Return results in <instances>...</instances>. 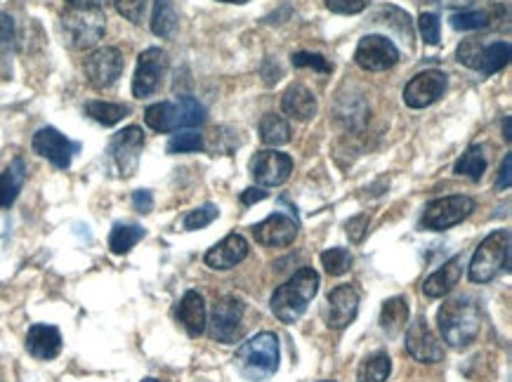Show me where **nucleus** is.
Here are the masks:
<instances>
[{
	"label": "nucleus",
	"instance_id": "obj_12",
	"mask_svg": "<svg viewBox=\"0 0 512 382\" xmlns=\"http://www.w3.org/2000/svg\"><path fill=\"white\" fill-rule=\"evenodd\" d=\"M446 85H449V78H446L444 71L430 69L423 71V74L413 76L404 88V102L409 109H425L430 104H435L439 97H444Z\"/></svg>",
	"mask_w": 512,
	"mask_h": 382
},
{
	"label": "nucleus",
	"instance_id": "obj_37",
	"mask_svg": "<svg viewBox=\"0 0 512 382\" xmlns=\"http://www.w3.org/2000/svg\"><path fill=\"white\" fill-rule=\"evenodd\" d=\"M489 24V15L487 12H461V15L451 17V26L456 31H475V29H484Z\"/></svg>",
	"mask_w": 512,
	"mask_h": 382
},
{
	"label": "nucleus",
	"instance_id": "obj_39",
	"mask_svg": "<svg viewBox=\"0 0 512 382\" xmlns=\"http://www.w3.org/2000/svg\"><path fill=\"white\" fill-rule=\"evenodd\" d=\"M118 15L126 17L128 22L140 24L144 19V12H147V0H114Z\"/></svg>",
	"mask_w": 512,
	"mask_h": 382
},
{
	"label": "nucleus",
	"instance_id": "obj_27",
	"mask_svg": "<svg viewBox=\"0 0 512 382\" xmlns=\"http://www.w3.org/2000/svg\"><path fill=\"white\" fill-rule=\"evenodd\" d=\"M454 173L461 175V177H470L472 182L482 180L484 173H487V156H484V149L479 147V144H475V147H470L456 161Z\"/></svg>",
	"mask_w": 512,
	"mask_h": 382
},
{
	"label": "nucleus",
	"instance_id": "obj_49",
	"mask_svg": "<svg viewBox=\"0 0 512 382\" xmlns=\"http://www.w3.org/2000/svg\"><path fill=\"white\" fill-rule=\"evenodd\" d=\"M510 121H512L510 116H505V118H503V137H505V142H512V133H510Z\"/></svg>",
	"mask_w": 512,
	"mask_h": 382
},
{
	"label": "nucleus",
	"instance_id": "obj_42",
	"mask_svg": "<svg viewBox=\"0 0 512 382\" xmlns=\"http://www.w3.org/2000/svg\"><path fill=\"white\" fill-rule=\"evenodd\" d=\"M482 41H465L458 45V62L465 64V67L475 69L477 71V64H479V55H482Z\"/></svg>",
	"mask_w": 512,
	"mask_h": 382
},
{
	"label": "nucleus",
	"instance_id": "obj_15",
	"mask_svg": "<svg viewBox=\"0 0 512 382\" xmlns=\"http://www.w3.org/2000/svg\"><path fill=\"white\" fill-rule=\"evenodd\" d=\"M31 144H34V151L38 156L48 158L52 166L59 170H67L71 161H74V156L78 154V149H81V144L71 142L67 135H62L55 128H41L34 135V142Z\"/></svg>",
	"mask_w": 512,
	"mask_h": 382
},
{
	"label": "nucleus",
	"instance_id": "obj_36",
	"mask_svg": "<svg viewBox=\"0 0 512 382\" xmlns=\"http://www.w3.org/2000/svg\"><path fill=\"white\" fill-rule=\"evenodd\" d=\"M203 149V137L199 133H180L173 135L168 142V154H194Z\"/></svg>",
	"mask_w": 512,
	"mask_h": 382
},
{
	"label": "nucleus",
	"instance_id": "obj_34",
	"mask_svg": "<svg viewBox=\"0 0 512 382\" xmlns=\"http://www.w3.org/2000/svg\"><path fill=\"white\" fill-rule=\"evenodd\" d=\"M218 215H220V210L215 208L213 203H206V206L189 210L187 217H185V222H182V227H185L187 232H196V229L208 227L210 222L218 220Z\"/></svg>",
	"mask_w": 512,
	"mask_h": 382
},
{
	"label": "nucleus",
	"instance_id": "obj_22",
	"mask_svg": "<svg viewBox=\"0 0 512 382\" xmlns=\"http://www.w3.org/2000/svg\"><path fill=\"white\" fill-rule=\"evenodd\" d=\"M281 109H284L286 116L295 118V121L307 123L317 116L319 104H317V97H314L305 85L293 83L288 85L284 97H281Z\"/></svg>",
	"mask_w": 512,
	"mask_h": 382
},
{
	"label": "nucleus",
	"instance_id": "obj_38",
	"mask_svg": "<svg viewBox=\"0 0 512 382\" xmlns=\"http://www.w3.org/2000/svg\"><path fill=\"white\" fill-rule=\"evenodd\" d=\"M418 29L420 36H423L425 45H437L439 43V31H442V24H439V17L435 12H423L418 17Z\"/></svg>",
	"mask_w": 512,
	"mask_h": 382
},
{
	"label": "nucleus",
	"instance_id": "obj_29",
	"mask_svg": "<svg viewBox=\"0 0 512 382\" xmlns=\"http://www.w3.org/2000/svg\"><path fill=\"white\" fill-rule=\"evenodd\" d=\"M85 114H88L93 121H97L100 125H107V128H111V125L121 123L123 118H126L130 114V109L126 107V104H114V102H88L85 104Z\"/></svg>",
	"mask_w": 512,
	"mask_h": 382
},
{
	"label": "nucleus",
	"instance_id": "obj_26",
	"mask_svg": "<svg viewBox=\"0 0 512 382\" xmlns=\"http://www.w3.org/2000/svg\"><path fill=\"white\" fill-rule=\"evenodd\" d=\"M260 140L272 149L281 147V144H288V142H291V125H288L286 118H281L277 114L262 116Z\"/></svg>",
	"mask_w": 512,
	"mask_h": 382
},
{
	"label": "nucleus",
	"instance_id": "obj_8",
	"mask_svg": "<svg viewBox=\"0 0 512 382\" xmlns=\"http://www.w3.org/2000/svg\"><path fill=\"white\" fill-rule=\"evenodd\" d=\"M144 147V133L137 125H128L121 133L114 135L109 142V161L118 177H133L140 166V156Z\"/></svg>",
	"mask_w": 512,
	"mask_h": 382
},
{
	"label": "nucleus",
	"instance_id": "obj_45",
	"mask_svg": "<svg viewBox=\"0 0 512 382\" xmlns=\"http://www.w3.org/2000/svg\"><path fill=\"white\" fill-rule=\"evenodd\" d=\"M510 166H512V154H505L503 166H501V175H498V189H510V184H512Z\"/></svg>",
	"mask_w": 512,
	"mask_h": 382
},
{
	"label": "nucleus",
	"instance_id": "obj_17",
	"mask_svg": "<svg viewBox=\"0 0 512 382\" xmlns=\"http://www.w3.org/2000/svg\"><path fill=\"white\" fill-rule=\"evenodd\" d=\"M251 232H253V239L258 241L260 246L286 248V246H291V243L295 241V236H298V222L284 213H274V215H269L267 220L258 222Z\"/></svg>",
	"mask_w": 512,
	"mask_h": 382
},
{
	"label": "nucleus",
	"instance_id": "obj_43",
	"mask_svg": "<svg viewBox=\"0 0 512 382\" xmlns=\"http://www.w3.org/2000/svg\"><path fill=\"white\" fill-rule=\"evenodd\" d=\"M366 229H369V217L366 215H357L347 222V236H350L354 243H359L361 239H364Z\"/></svg>",
	"mask_w": 512,
	"mask_h": 382
},
{
	"label": "nucleus",
	"instance_id": "obj_20",
	"mask_svg": "<svg viewBox=\"0 0 512 382\" xmlns=\"http://www.w3.org/2000/svg\"><path fill=\"white\" fill-rule=\"evenodd\" d=\"M26 349L34 359L50 361L62 352V333L59 328L48 324H36L26 333Z\"/></svg>",
	"mask_w": 512,
	"mask_h": 382
},
{
	"label": "nucleus",
	"instance_id": "obj_33",
	"mask_svg": "<svg viewBox=\"0 0 512 382\" xmlns=\"http://www.w3.org/2000/svg\"><path fill=\"white\" fill-rule=\"evenodd\" d=\"M321 265L331 276H343L352 267V253L347 248H328L321 253Z\"/></svg>",
	"mask_w": 512,
	"mask_h": 382
},
{
	"label": "nucleus",
	"instance_id": "obj_40",
	"mask_svg": "<svg viewBox=\"0 0 512 382\" xmlns=\"http://www.w3.org/2000/svg\"><path fill=\"white\" fill-rule=\"evenodd\" d=\"M17 43L15 19L8 12H0V52H10Z\"/></svg>",
	"mask_w": 512,
	"mask_h": 382
},
{
	"label": "nucleus",
	"instance_id": "obj_48",
	"mask_svg": "<svg viewBox=\"0 0 512 382\" xmlns=\"http://www.w3.org/2000/svg\"><path fill=\"white\" fill-rule=\"evenodd\" d=\"M432 3L442 5V8H451V10H463V8H470L475 0H432Z\"/></svg>",
	"mask_w": 512,
	"mask_h": 382
},
{
	"label": "nucleus",
	"instance_id": "obj_47",
	"mask_svg": "<svg viewBox=\"0 0 512 382\" xmlns=\"http://www.w3.org/2000/svg\"><path fill=\"white\" fill-rule=\"evenodd\" d=\"M69 8H97L102 10L109 0H67Z\"/></svg>",
	"mask_w": 512,
	"mask_h": 382
},
{
	"label": "nucleus",
	"instance_id": "obj_1",
	"mask_svg": "<svg viewBox=\"0 0 512 382\" xmlns=\"http://www.w3.org/2000/svg\"><path fill=\"white\" fill-rule=\"evenodd\" d=\"M439 333L451 349H468L482 333V309L470 298L446 300L437 314Z\"/></svg>",
	"mask_w": 512,
	"mask_h": 382
},
{
	"label": "nucleus",
	"instance_id": "obj_24",
	"mask_svg": "<svg viewBox=\"0 0 512 382\" xmlns=\"http://www.w3.org/2000/svg\"><path fill=\"white\" fill-rule=\"evenodd\" d=\"M26 166L22 158H15L8 168L0 173V208H10L17 201L19 191H22Z\"/></svg>",
	"mask_w": 512,
	"mask_h": 382
},
{
	"label": "nucleus",
	"instance_id": "obj_28",
	"mask_svg": "<svg viewBox=\"0 0 512 382\" xmlns=\"http://www.w3.org/2000/svg\"><path fill=\"white\" fill-rule=\"evenodd\" d=\"M510 59V43H489L482 45V55H479L477 71L484 76H494L501 71Z\"/></svg>",
	"mask_w": 512,
	"mask_h": 382
},
{
	"label": "nucleus",
	"instance_id": "obj_18",
	"mask_svg": "<svg viewBox=\"0 0 512 382\" xmlns=\"http://www.w3.org/2000/svg\"><path fill=\"white\" fill-rule=\"evenodd\" d=\"M359 312V293L354 291L350 283H343V286L333 288L331 295H328V326L336 328V331H343L357 319Z\"/></svg>",
	"mask_w": 512,
	"mask_h": 382
},
{
	"label": "nucleus",
	"instance_id": "obj_46",
	"mask_svg": "<svg viewBox=\"0 0 512 382\" xmlns=\"http://www.w3.org/2000/svg\"><path fill=\"white\" fill-rule=\"evenodd\" d=\"M262 199H267V191L265 189L251 187V189H246L244 194H241V203H244V206H253V203H258Z\"/></svg>",
	"mask_w": 512,
	"mask_h": 382
},
{
	"label": "nucleus",
	"instance_id": "obj_23",
	"mask_svg": "<svg viewBox=\"0 0 512 382\" xmlns=\"http://www.w3.org/2000/svg\"><path fill=\"white\" fill-rule=\"evenodd\" d=\"M177 321L185 326L189 338H199L206 331V305H203V298L196 291H187L185 298L177 305Z\"/></svg>",
	"mask_w": 512,
	"mask_h": 382
},
{
	"label": "nucleus",
	"instance_id": "obj_2",
	"mask_svg": "<svg viewBox=\"0 0 512 382\" xmlns=\"http://www.w3.org/2000/svg\"><path fill=\"white\" fill-rule=\"evenodd\" d=\"M319 293V274L312 267L298 269L284 286L274 291L269 307L281 324H295L307 312L314 295Z\"/></svg>",
	"mask_w": 512,
	"mask_h": 382
},
{
	"label": "nucleus",
	"instance_id": "obj_51",
	"mask_svg": "<svg viewBox=\"0 0 512 382\" xmlns=\"http://www.w3.org/2000/svg\"><path fill=\"white\" fill-rule=\"evenodd\" d=\"M142 382H161V380H156V378H147V380H142Z\"/></svg>",
	"mask_w": 512,
	"mask_h": 382
},
{
	"label": "nucleus",
	"instance_id": "obj_16",
	"mask_svg": "<svg viewBox=\"0 0 512 382\" xmlns=\"http://www.w3.org/2000/svg\"><path fill=\"white\" fill-rule=\"evenodd\" d=\"M406 349L420 364H437V361L444 359V347L439 345L435 333L430 331L425 316H418L406 331Z\"/></svg>",
	"mask_w": 512,
	"mask_h": 382
},
{
	"label": "nucleus",
	"instance_id": "obj_30",
	"mask_svg": "<svg viewBox=\"0 0 512 382\" xmlns=\"http://www.w3.org/2000/svg\"><path fill=\"white\" fill-rule=\"evenodd\" d=\"M144 239V229L140 225H114L109 234V248L114 255H126L135 248L137 241Z\"/></svg>",
	"mask_w": 512,
	"mask_h": 382
},
{
	"label": "nucleus",
	"instance_id": "obj_6",
	"mask_svg": "<svg viewBox=\"0 0 512 382\" xmlns=\"http://www.w3.org/2000/svg\"><path fill=\"white\" fill-rule=\"evenodd\" d=\"M62 29L71 48L88 50L102 41L107 17L97 8H69L62 15Z\"/></svg>",
	"mask_w": 512,
	"mask_h": 382
},
{
	"label": "nucleus",
	"instance_id": "obj_11",
	"mask_svg": "<svg viewBox=\"0 0 512 382\" xmlns=\"http://www.w3.org/2000/svg\"><path fill=\"white\" fill-rule=\"evenodd\" d=\"M293 173V158L277 149H262L253 156L251 175L260 187H281Z\"/></svg>",
	"mask_w": 512,
	"mask_h": 382
},
{
	"label": "nucleus",
	"instance_id": "obj_50",
	"mask_svg": "<svg viewBox=\"0 0 512 382\" xmlns=\"http://www.w3.org/2000/svg\"><path fill=\"white\" fill-rule=\"evenodd\" d=\"M220 3H229V5H244L248 0H220Z\"/></svg>",
	"mask_w": 512,
	"mask_h": 382
},
{
	"label": "nucleus",
	"instance_id": "obj_10",
	"mask_svg": "<svg viewBox=\"0 0 512 382\" xmlns=\"http://www.w3.org/2000/svg\"><path fill=\"white\" fill-rule=\"evenodd\" d=\"M168 71V55L161 48L144 50L137 59V69L133 78V95L137 100L152 97L161 88L163 76Z\"/></svg>",
	"mask_w": 512,
	"mask_h": 382
},
{
	"label": "nucleus",
	"instance_id": "obj_13",
	"mask_svg": "<svg viewBox=\"0 0 512 382\" xmlns=\"http://www.w3.org/2000/svg\"><path fill=\"white\" fill-rule=\"evenodd\" d=\"M354 62L364 71H387L399 62V50L390 38L364 36L354 52Z\"/></svg>",
	"mask_w": 512,
	"mask_h": 382
},
{
	"label": "nucleus",
	"instance_id": "obj_52",
	"mask_svg": "<svg viewBox=\"0 0 512 382\" xmlns=\"http://www.w3.org/2000/svg\"><path fill=\"white\" fill-rule=\"evenodd\" d=\"M326 382H331V380H326Z\"/></svg>",
	"mask_w": 512,
	"mask_h": 382
},
{
	"label": "nucleus",
	"instance_id": "obj_35",
	"mask_svg": "<svg viewBox=\"0 0 512 382\" xmlns=\"http://www.w3.org/2000/svg\"><path fill=\"white\" fill-rule=\"evenodd\" d=\"M293 67L314 69V71H319V74H331L333 71V64L328 62L324 55H317V52H295Z\"/></svg>",
	"mask_w": 512,
	"mask_h": 382
},
{
	"label": "nucleus",
	"instance_id": "obj_32",
	"mask_svg": "<svg viewBox=\"0 0 512 382\" xmlns=\"http://www.w3.org/2000/svg\"><path fill=\"white\" fill-rule=\"evenodd\" d=\"M392 371V361L385 352H378L369 357L366 361H361L357 380L359 382H387Z\"/></svg>",
	"mask_w": 512,
	"mask_h": 382
},
{
	"label": "nucleus",
	"instance_id": "obj_25",
	"mask_svg": "<svg viewBox=\"0 0 512 382\" xmlns=\"http://www.w3.org/2000/svg\"><path fill=\"white\" fill-rule=\"evenodd\" d=\"M406 321H409V302H406V298H390L380 309V328L387 335L402 333Z\"/></svg>",
	"mask_w": 512,
	"mask_h": 382
},
{
	"label": "nucleus",
	"instance_id": "obj_5",
	"mask_svg": "<svg viewBox=\"0 0 512 382\" xmlns=\"http://www.w3.org/2000/svg\"><path fill=\"white\" fill-rule=\"evenodd\" d=\"M510 258V232L508 229H498L489 234L487 239L479 243L475 255H472L468 276L472 283H489L494 281L501 269L508 265Z\"/></svg>",
	"mask_w": 512,
	"mask_h": 382
},
{
	"label": "nucleus",
	"instance_id": "obj_41",
	"mask_svg": "<svg viewBox=\"0 0 512 382\" xmlns=\"http://www.w3.org/2000/svg\"><path fill=\"white\" fill-rule=\"evenodd\" d=\"M326 8L336 15H359L369 8L371 0H324Z\"/></svg>",
	"mask_w": 512,
	"mask_h": 382
},
{
	"label": "nucleus",
	"instance_id": "obj_19",
	"mask_svg": "<svg viewBox=\"0 0 512 382\" xmlns=\"http://www.w3.org/2000/svg\"><path fill=\"white\" fill-rule=\"evenodd\" d=\"M248 241L241 234H229L206 253V265L215 272H227L248 258Z\"/></svg>",
	"mask_w": 512,
	"mask_h": 382
},
{
	"label": "nucleus",
	"instance_id": "obj_14",
	"mask_svg": "<svg viewBox=\"0 0 512 382\" xmlns=\"http://www.w3.org/2000/svg\"><path fill=\"white\" fill-rule=\"evenodd\" d=\"M123 55L118 48H100L93 52L88 59H85V76H88V83L97 90H107L114 85L123 74Z\"/></svg>",
	"mask_w": 512,
	"mask_h": 382
},
{
	"label": "nucleus",
	"instance_id": "obj_31",
	"mask_svg": "<svg viewBox=\"0 0 512 382\" xmlns=\"http://www.w3.org/2000/svg\"><path fill=\"white\" fill-rule=\"evenodd\" d=\"M177 29V10L170 0H154L152 31L154 36L168 38Z\"/></svg>",
	"mask_w": 512,
	"mask_h": 382
},
{
	"label": "nucleus",
	"instance_id": "obj_3",
	"mask_svg": "<svg viewBox=\"0 0 512 382\" xmlns=\"http://www.w3.org/2000/svg\"><path fill=\"white\" fill-rule=\"evenodd\" d=\"M279 338L274 333H258L236 349V371L251 382H265L279 371Z\"/></svg>",
	"mask_w": 512,
	"mask_h": 382
},
{
	"label": "nucleus",
	"instance_id": "obj_44",
	"mask_svg": "<svg viewBox=\"0 0 512 382\" xmlns=\"http://www.w3.org/2000/svg\"><path fill=\"white\" fill-rule=\"evenodd\" d=\"M133 206H135L137 213L147 215L149 210H152V206H154V199H152V194H149L147 189H140V191H135V194H133Z\"/></svg>",
	"mask_w": 512,
	"mask_h": 382
},
{
	"label": "nucleus",
	"instance_id": "obj_4",
	"mask_svg": "<svg viewBox=\"0 0 512 382\" xmlns=\"http://www.w3.org/2000/svg\"><path fill=\"white\" fill-rule=\"evenodd\" d=\"M206 121V109L194 97H177L175 102H156L144 111V123L156 133H175Z\"/></svg>",
	"mask_w": 512,
	"mask_h": 382
},
{
	"label": "nucleus",
	"instance_id": "obj_9",
	"mask_svg": "<svg viewBox=\"0 0 512 382\" xmlns=\"http://www.w3.org/2000/svg\"><path fill=\"white\" fill-rule=\"evenodd\" d=\"M246 305L236 295H222L215 300L213 312H210V338L232 345L241 335V321H244Z\"/></svg>",
	"mask_w": 512,
	"mask_h": 382
},
{
	"label": "nucleus",
	"instance_id": "obj_21",
	"mask_svg": "<svg viewBox=\"0 0 512 382\" xmlns=\"http://www.w3.org/2000/svg\"><path fill=\"white\" fill-rule=\"evenodd\" d=\"M463 265L465 255L458 253L456 258H451L444 267H439L435 274H430L428 279H425L423 293L428 295V298H444V295H449L458 286V281H461Z\"/></svg>",
	"mask_w": 512,
	"mask_h": 382
},
{
	"label": "nucleus",
	"instance_id": "obj_7",
	"mask_svg": "<svg viewBox=\"0 0 512 382\" xmlns=\"http://www.w3.org/2000/svg\"><path fill=\"white\" fill-rule=\"evenodd\" d=\"M472 210H475V201L470 196H444V199H437L425 206L420 227L428 229V232H444V229H451L468 220Z\"/></svg>",
	"mask_w": 512,
	"mask_h": 382
}]
</instances>
